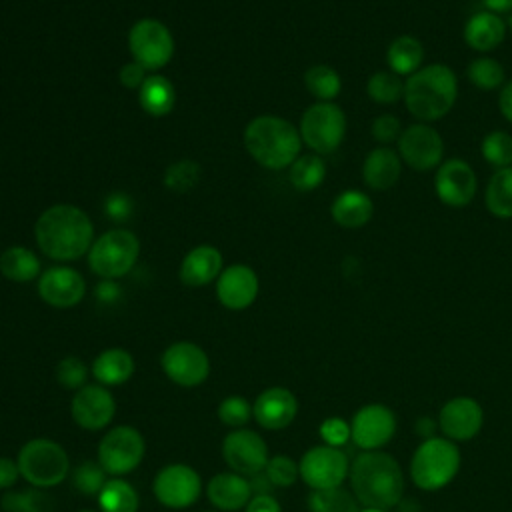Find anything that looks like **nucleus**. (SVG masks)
I'll list each match as a JSON object with an SVG mask.
<instances>
[{
    "label": "nucleus",
    "mask_w": 512,
    "mask_h": 512,
    "mask_svg": "<svg viewBox=\"0 0 512 512\" xmlns=\"http://www.w3.org/2000/svg\"><path fill=\"white\" fill-rule=\"evenodd\" d=\"M34 238L42 254L58 262H70L90 250L94 244V226L82 208L56 204L38 216Z\"/></svg>",
    "instance_id": "nucleus-1"
},
{
    "label": "nucleus",
    "mask_w": 512,
    "mask_h": 512,
    "mask_svg": "<svg viewBox=\"0 0 512 512\" xmlns=\"http://www.w3.org/2000/svg\"><path fill=\"white\" fill-rule=\"evenodd\" d=\"M350 484L356 500L366 508H394L402 500L404 476L388 452L364 450L350 464Z\"/></svg>",
    "instance_id": "nucleus-2"
},
{
    "label": "nucleus",
    "mask_w": 512,
    "mask_h": 512,
    "mask_svg": "<svg viewBox=\"0 0 512 512\" xmlns=\"http://www.w3.org/2000/svg\"><path fill=\"white\" fill-rule=\"evenodd\" d=\"M458 98V78L446 64H428L410 74L404 82V104L420 122L444 118Z\"/></svg>",
    "instance_id": "nucleus-3"
},
{
    "label": "nucleus",
    "mask_w": 512,
    "mask_h": 512,
    "mask_svg": "<svg viewBox=\"0 0 512 512\" xmlns=\"http://www.w3.org/2000/svg\"><path fill=\"white\" fill-rule=\"evenodd\" d=\"M244 146L260 166L280 170L290 168L300 156L302 138L290 120L274 114H260L244 128Z\"/></svg>",
    "instance_id": "nucleus-4"
},
{
    "label": "nucleus",
    "mask_w": 512,
    "mask_h": 512,
    "mask_svg": "<svg viewBox=\"0 0 512 512\" xmlns=\"http://www.w3.org/2000/svg\"><path fill=\"white\" fill-rule=\"evenodd\" d=\"M20 476L32 488H52L70 474V458L62 444L50 438L28 440L16 456Z\"/></svg>",
    "instance_id": "nucleus-5"
},
{
    "label": "nucleus",
    "mask_w": 512,
    "mask_h": 512,
    "mask_svg": "<svg viewBox=\"0 0 512 512\" xmlns=\"http://www.w3.org/2000/svg\"><path fill=\"white\" fill-rule=\"evenodd\" d=\"M458 468L460 450L444 436L426 438L410 460L412 482L422 490H438L446 486L458 474Z\"/></svg>",
    "instance_id": "nucleus-6"
},
{
    "label": "nucleus",
    "mask_w": 512,
    "mask_h": 512,
    "mask_svg": "<svg viewBox=\"0 0 512 512\" xmlns=\"http://www.w3.org/2000/svg\"><path fill=\"white\" fill-rule=\"evenodd\" d=\"M140 254V240L126 228L104 232L88 250L90 270L102 280H116L126 276Z\"/></svg>",
    "instance_id": "nucleus-7"
},
{
    "label": "nucleus",
    "mask_w": 512,
    "mask_h": 512,
    "mask_svg": "<svg viewBox=\"0 0 512 512\" xmlns=\"http://www.w3.org/2000/svg\"><path fill=\"white\" fill-rule=\"evenodd\" d=\"M298 132L314 154H330L346 136V114L334 102H316L304 110Z\"/></svg>",
    "instance_id": "nucleus-8"
},
{
    "label": "nucleus",
    "mask_w": 512,
    "mask_h": 512,
    "mask_svg": "<svg viewBox=\"0 0 512 512\" xmlns=\"http://www.w3.org/2000/svg\"><path fill=\"white\" fill-rule=\"evenodd\" d=\"M144 454L146 442L140 430L120 424L100 438L96 460L108 476H126L140 466Z\"/></svg>",
    "instance_id": "nucleus-9"
},
{
    "label": "nucleus",
    "mask_w": 512,
    "mask_h": 512,
    "mask_svg": "<svg viewBox=\"0 0 512 512\" xmlns=\"http://www.w3.org/2000/svg\"><path fill=\"white\" fill-rule=\"evenodd\" d=\"M128 48L140 66L146 70L164 68L174 54V38L168 26L156 18H142L128 32Z\"/></svg>",
    "instance_id": "nucleus-10"
},
{
    "label": "nucleus",
    "mask_w": 512,
    "mask_h": 512,
    "mask_svg": "<svg viewBox=\"0 0 512 512\" xmlns=\"http://www.w3.org/2000/svg\"><path fill=\"white\" fill-rule=\"evenodd\" d=\"M152 494L166 508H190L202 494V478L190 464H166L152 480Z\"/></svg>",
    "instance_id": "nucleus-11"
},
{
    "label": "nucleus",
    "mask_w": 512,
    "mask_h": 512,
    "mask_svg": "<svg viewBox=\"0 0 512 512\" xmlns=\"http://www.w3.org/2000/svg\"><path fill=\"white\" fill-rule=\"evenodd\" d=\"M160 368L176 386L196 388L210 376V358L202 346L180 340L162 352Z\"/></svg>",
    "instance_id": "nucleus-12"
},
{
    "label": "nucleus",
    "mask_w": 512,
    "mask_h": 512,
    "mask_svg": "<svg viewBox=\"0 0 512 512\" xmlns=\"http://www.w3.org/2000/svg\"><path fill=\"white\" fill-rule=\"evenodd\" d=\"M298 470L304 484L312 490H326L342 486L350 472V462L340 448L318 444L302 454Z\"/></svg>",
    "instance_id": "nucleus-13"
},
{
    "label": "nucleus",
    "mask_w": 512,
    "mask_h": 512,
    "mask_svg": "<svg viewBox=\"0 0 512 512\" xmlns=\"http://www.w3.org/2000/svg\"><path fill=\"white\" fill-rule=\"evenodd\" d=\"M398 154L412 170L428 172L444 162V140L434 126L416 122L402 130L398 138Z\"/></svg>",
    "instance_id": "nucleus-14"
},
{
    "label": "nucleus",
    "mask_w": 512,
    "mask_h": 512,
    "mask_svg": "<svg viewBox=\"0 0 512 512\" xmlns=\"http://www.w3.org/2000/svg\"><path fill=\"white\" fill-rule=\"evenodd\" d=\"M222 458L232 472L252 478L262 474L270 460L268 444L262 434L250 428H236L222 440Z\"/></svg>",
    "instance_id": "nucleus-15"
},
{
    "label": "nucleus",
    "mask_w": 512,
    "mask_h": 512,
    "mask_svg": "<svg viewBox=\"0 0 512 512\" xmlns=\"http://www.w3.org/2000/svg\"><path fill=\"white\" fill-rule=\"evenodd\" d=\"M434 190L442 204L452 208L468 206L478 190V178L474 168L460 158L444 160L436 168Z\"/></svg>",
    "instance_id": "nucleus-16"
},
{
    "label": "nucleus",
    "mask_w": 512,
    "mask_h": 512,
    "mask_svg": "<svg viewBox=\"0 0 512 512\" xmlns=\"http://www.w3.org/2000/svg\"><path fill=\"white\" fill-rule=\"evenodd\" d=\"M70 414L80 428L88 432H98L112 422L116 414V400L106 386L86 384L74 392Z\"/></svg>",
    "instance_id": "nucleus-17"
},
{
    "label": "nucleus",
    "mask_w": 512,
    "mask_h": 512,
    "mask_svg": "<svg viewBox=\"0 0 512 512\" xmlns=\"http://www.w3.org/2000/svg\"><path fill=\"white\" fill-rule=\"evenodd\" d=\"M352 442L362 450H378L396 432V416L384 404L362 406L350 424Z\"/></svg>",
    "instance_id": "nucleus-18"
},
{
    "label": "nucleus",
    "mask_w": 512,
    "mask_h": 512,
    "mask_svg": "<svg viewBox=\"0 0 512 512\" xmlns=\"http://www.w3.org/2000/svg\"><path fill=\"white\" fill-rule=\"evenodd\" d=\"M38 294L52 308H72L86 296V280L70 266H52L40 274Z\"/></svg>",
    "instance_id": "nucleus-19"
},
{
    "label": "nucleus",
    "mask_w": 512,
    "mask_h": 512,
    "mask_svg": "<svg viewBox=\"0 0 512 512\" xmlns=\"http://www.w3.org/2000/svg\"><path fill=\"white\" fill-rule=\"evenodd\" d=\"M260 290L256 272L246 264H230L216 278V298L228 310H246Z\"/></svg>",
    "instance_id": "nucleus-20"
},
{
    "label": "nucleus",
    "mask_w": 512,
    "mask_h": 512,
    "mask_svg": "<svg viewBox=\"0 0 512 512\" xmlns=\"http://www.w3.org/2000/svg\"><path fill=\"white\" fill-rule=\"evenodd\" d=\"M484 422L482 406L470 396H456L448 400L438 414V426L448 440L474 438Z\"/></svg>",
    "instance_id": "nucleus-21"
},
{
    "label": "nucleus",
    "mask_w": 512,
    "mask_h": 512,
    "mask_svg": "<svg viewBox=\"0 0 512 512\" xmlns=\"http://www.w3.org/2000/svg\"><path fill=\"white\" fill-rule=\"evenodd\" d=\"M298 414V400L292 390L284 386H270L262 390L252 404V418L264 430L288 428Z\"/></svg>",
    "instance_id": "nucleus-22"
},
{
    "label": "nucleus",
    "mask_w": 512,
    "mask_h": 512,
    "mask_svg": "<svg viewBox=\"0 0 512 512\" xmlns=\"http://www.w3.org/2000/svg\"><path fill=\"white\" fill-rule=\"evenodd\" d=\"M206 496L210 504L220 512L244 510L250 498L254 496L252 484L246 476L236 472L214 474L206 484Z\"/></svg>",
    "instance_id": "nucleus-23"
},
{
    "label": "nucleus",
    "mask_w": 512,
    "mask_h": 512,
    "mask_svg": "<svg viewBox=\"0 0 512 512\" xmlns=\"http://www.w3.org/2000/svg\"><path fill=\"white\" fill-rule=\"evenodd\" d=\"M222 254L212 244L194 246L180 262L178 276L182 284L198 288L216 280L222 272Z\"/></svg>",
    "instance_id": "nucleus-24"
},
{
    "label": "nucleus",
    "mask_w": 512,
    "mask_h": 512,
    "mask_svg": "<svg viewBox=\"0 0 512 512\" xmlns=\"http://www.w3.org/2000/svg\"><path fill=\"white\" fill-rule=\"evenodd\" d=\"M464 42L476 52H490L498 48L506 38V24L504 20L490 10L474 12L462 30Z\"/></svg>",
    "instance_id": "nucleus-25"
},
{
    "label": "nucleus",
    "mask_w": 512,
    "mask_h": 512,
    "mask_svg": "<svg viewBox=\"0 0 512 512\" xmlns=\"http://www.w3.org/2000/svg\"><path fill=\"white\" fill-rule=\"evenodd\" d=\"M402 176L400 154L388 146H378L364 158L362 180L372 190H388Z\"/></svg>",
    "instance_id": "nucleus-26"
},
{
    "label": "nucleus",
    "mask_w": 512,
    "mask_h": 512,
    "mask_svg": "<svg viewBox=\"0 0 512 512\" xmlns=\"http://www.w3.org/2000/svg\"><path fill=\"white\" fill-rule=\"evenodd\" d=\"M136 370L134 356L126 348H106L102 350L90 366V374L94 376L96 384H102L106 388L122 386L126 384Z\"/></svg>",
    "instance_id": "nucleus-27"
},
{
    "label": "nucleus",
    "mask_w": 512,
    "mask_h": 512,
    "mask_svg": "<svg viewBox=\"0 0 512 512\" xmlns=\"http://www.w3.org/2000/svg\"><path fill=\"white\" fill-rule=\"evenodd\" d=\"M374 214V204L368 198V194L360 190H344L340 192L330 206V216L332 220L348 230L362 228L364 224L370 222Z\"/></svg>",
    "instance_id": "nucleus-28"
},
{
    "label": "nucleus",
    "mask_w": 512,
    "mask_h": 512,
    "mask_svg": "<svg viewBox=\"0 0 512 512\" xmlns=\"http://www.w3.org/2000/svg\"><path fill=\"white\" fill-rule=\"evenodd\" d=\"M138 102L150 116L162 118L172 112L176 104V92L172 82L162 74H148L138 90Z\"/></svg>",
    "instance_id": "nucleus-29"
},
{
    "label": "nucleus",
    "mask_w": 512,
    "mask_h": 512,
    "mask_svg": "<svg viewBox=\"0 0 512 512\" xmlns=\"http://www.w3.org/2000/svg\"><path fill=\"white\" fill-rule=\"evenodd\" d=\"M422 60H424V46L416 36L402 34L388 44L386 62H388V68L398 76L408 78L410 74L422 68Z\"/></svg>",
    "instance_id": "nucleus-30"
},
{
    "label": "nucleus",
    "mask_w": 512,
    "mask_h": 512,
    "mask_svg": "<svg viewBox=\"0 0 512 512\" xmlns=\"http://www.w3.org/2000/svg\"><path fill=\"white\" fill-rule=\"evenodd\" d=\"M100 512H138L136 488L122 476H110L96 496Z\"/></svg>",
    "instance_id": "nucleus-31"
},
{
    "label": "nucleus",
    "mask_w": 512,
    "mask_h": 512,
    "mask_svg": "<svg viewBox=\"0 0 512 512\" xmlns=\"http://www.w3.org/2000/svg\"><path fill=\"white\" fill-rule=\"evenodd\" d=\"M0 272L12 282H30L40 278L38 256L24 246H10L0 256Z\"/></svg>",
    "instance_id": "nucleus-32"
},
{
    "label": "nucleus",
    "mask_w": 512,
    "mask_h": 512,
    "mask_svg": "<svg viewBox=\"0 0 512 512\" xmlns=\"http://www.w3.org/2000/svg\"><path fill=\"white\" fill-rule=\"evenodd\" d=\"M484 202L492 216L502 220L512 218V166L500 168L490 176Z\"/></svg>",
    "instance_id": "nucleus-33"
},
{
    "label": "nucleus",
    "mask_w": 512,
    "mask_h": 512,
    "mask_svg": "<svg viewBox=\"0 0 512 512\" xmlns=\"http://www.w3.org/2000/svg\"><path fill=\"white\" fill-rule=\"evenodd\" d=\"M290 184L300 192L316 190L326 178V164L318 154H300L288 168Z\"/></svg>",
    "instance_id": "nucleus-34"
},
{
    "label": "nucleus",
    "mask_w": 512,
    "mask_h": 512,
    "mask_svg": "<svg viewBox=\"0 0 512 512\" xmlns=\"http://www.w3.org/2000/svg\"><path fill=\"white\" fill-rule=\"evenodd\" d=\"M304 84H306L308 92L314 98H318V102H332L342 90L340 74L328 64L310 66L304 72Z\"/></svg>",
    "instance_id": "nucleus-35"
},
{
    "label": "nucleus",
    "mask_w": 512,
    "mask_h": 512,
    "mask_svg": "<svg viewBox=\"0 0 512 512\" xmlns=\"http://www.w3.org/2000/svg\"><path fill=\"white\" fill-rule=\"evenodd\" d=\"M466 76L470 80V84L482 92H490L496 88L504 86V66L490 56H478L468 64Z\"/></svg>",
    "instance_id": "nucleus-36"
},
{
    "label": "nucleus",
    "mask_w": 512,
    "mask_h": 512,
    "mask_svg": "<svg viewBox=\"0 0 512 512\" xmlns=\"http://www.w3.org/2000/svg\"><path fill=\"white\" fill-rule=\"evenodd\" d=\"M366 94L376 104H382V106L396 104L400 98H404L402 76L394 74L392 70H376L366 82Z\"/></svg>",
    "instance_id": "nucleus-37"
},
{
    "label": "nucleus",
    "mask_w": 512,
    "mask_h": 512,
    "mask_svg": "<svg viewBox=\"0 0 512 512\" xmlns=\"http://www.w3.org/2000/svg\"><path fill=\"white\" fill-rule=\"evenodd\" d=\"M358 504L356 496L342 486L312 490L308 496L310 512H358Z\"/></svg>",
    "instance_id": "nucleus-38"
},
{
    "label": "nucleus",
    "mask_w": 512,
    "mask_h": 512,
    "mask_svg": "<svg viewBox=\"0 0 512 512\" xmlns=\"http://www.w3.org/2000/svg\"><path fill=\"white\" fill-rule=\"evenodd\" d=\"M480 152L496 170L512 166V136L504 130H492L482 138Z\"/></svg>",
    "instance_id": "nucleus-39"
},
{
    "label": "nucleus",
    "mask_w": 512,
    "mask_h": 512,
    "mask_svg": "<svg viewBox=\"0 0 512 512\" xmlns=\"http://www.w3.org/2000/svg\"><path fill=\"white\" fill-rule=\"evenodd\" d=\"M216 414L224 426L232 430L244 428L252 420V404L240 394H230L220 400Z\"/></svg>",
    "instance_id": "nucleus-40"
},
{
    "label": "nucleus",
    "mask_w": 512,
    "mask_h": 512,
    "mask_svg": "<svg viewBox=\"0 0 512 512\" xmlns=\"http://www.w3.org/2000/svg\"><path fill=\"white\" fill-rule=\"evenodd\" d=\"M106 476L108 474L98 464V460H86L72 470V484L84 496H98V492L108 480Z\"/></svg>",
    "instance_id": "nucleus-41"
},
{
    "label": "nucleus",
    "mask_w": 512,
    "mask_h": 512,
    "mask_svg": "<svg viewBox=\"0 0 512 512\" xmlns=\"http://www.w3.org/2000/svg\"><path fill=\"white\" fill-rule=\"evenodd\" d=\"M88 366L78 356H66L56 364V380L64 390H80L88 384Z\"/></svg>",
    "instance_id": "nucleus-42"
},
{
    "label": "nucleus",
    "mask_w": 512,
    "mask_h": 512,
    "mask_svg": "<svg viewBox=\"0 0 512 512\" xmlns=\"http://www.w3.org/2000/svg\"><path fill=\"white\" fill-rule=\"evenodd\" d=\"M264 476L268 478V482L276 488H288L292 486L298 478H300V470H298V462L292 460L286 454H276L270 456L266 468H264Z\"/></svg>",
    "instance_id": "nucleus-43"
},
{
    "label": "nucleus",
    "mask_w": 512,
    "mask_h": 512,
    "mask_svg": "<svg viewBox=\"0 0 512 512\" xmlns=\"http://www.w3.org/2000/svg\"><path fill=\"white\" fill-rule=\"evenodd\" d=\"M198 178H200V164L192 160H180L166 168L164 184L174 192H186L196 186Z\"/></svg>",
    "instance_id": "nucleus-44"
},
{
    "label": "nucleus",
    "mask_w": 512,
    "mask_h": 512,
    "mask_svg": "<svg viewBox=\"0 0 512 512\" xmlns=\"http://www.w3.org/2000/svg\"><path fill=\"white\" fill-rule=\"evenodd\" d=\"M320 438L324 440V444L328 446H334V448H340L344 446L348 440H352V430H350V424L338 416H330L326 418L320 428Z\"/></svg>",
    "instance_id": "nucleus-45"
},
{
    "label": "nucleus",
    "mask_w": 512,
    "mask_h": 512,
    "mask_svg": "<svg viewBox=\"0 0 512 512\" xmlns=\"http://www.w3.org/2000/svg\"><path fill=\"white\" fill-rule=\"evenodd\" d=\"M370 132L378 144L388 146L390 142H398V138L402 134V124L394 114H380L372 120Z\"/></svg>",
    "instance_id": "nucleus-46"
},
{
    "label": "nucleus",
    "mask_w": 512,
    "mask_h": 512,
    "mask_svg": "<svg viewBox=\"0 0 512 512\" xmlns=\"http://www.w3.org/2000/svg\"><path fill=\"white\" fill-rule=\"evenodd\" d=\"M0 506L4 512H40L36 490H10L2 496Z\"/></svg>",
    "instance_id": "nucleus-47"
},
{
    "label": "nucleus",
    "mask_w": 512,
    "mask_h": 512,
    "mask_svg": "<svg viewBox=\"0 0 512 512\" xmlns=\"http://www.w3.org/2000/svg\"><path fill=\"white\" fill-rule=\"evenodd\" d=\"M132 208V198L124 192H114L104 202V210L112 220H126L132 214Z\"/></svg>",
    "instance_id": "nucleus-48"
},
{
    "label": "nucleus",
    "mask_w": 512,
    "mask_h": 512,
    "mask_svg": "<svg viewBox=\"0 0 512 512\" xmlns=\"http://www.w3.org/2000/svg\"><path fill=\"white\" fill-rule=\"evenodd\" d=\"M120 82L124 88L128 90H140V86L144 84V80L148 78V70L144 66H140L138 62H128L120 68V74H118Z\"/></svg>",
    "instance_id": "nucleus-49"
},
{
    "label": "nucleus",
    "mask_w": 512,
    "mask_h": 512,
    "mask_svg": "<svg viewBox=\"0 0 512 512\" xmlns=\"http://www.w3.org/2000/svg\"><path fill=\"white\" fill-rule=\"evenodd\" d=\"M20 478L22 476H20L18 462L8 456H0V490L12 488Z\"/></svg>",
    "instance_id": "nucleus-50"
},
{
    "label": "nucleus",
    "mask_w": 512,
    "mask_h": 512,
    "mask_svg": "<svg viewBox=\"0 0 512 512\" xmlns=\"http://www.w3.org/2000/svg\"><path fill=\"white\" fill-rule=\"evenodd\" d=\"M244 512H282V506L272 494H254Z\"/></svg>",
    "instance_id": "nucleus-51"
},
{
    "label": "nucleus",
    "mask_w": 512,
    "mask_h": 512,
    "mask_svg": "<svg viewBox=\"0 0 512 512\" xmlns=\"http://www.w3.org/2000/svg\"><path fill=\"white\" fill-rule=\"evenodd\" d=\"M96 300L102 302V304H114L120 300V286L116 280H100L98 286H96Z\"/></svg>",
    "instance_id": "nucleus-52"
},
{
    "label": "nucleus",
    "mask_w": 512,
    "mask_h": 512,
    "mask_svg": "<svg viewBox=\"0 0 512 512\" xmlns=\"http://www.w3.org/2000/svg\"><path fill=\"white\" fill-rule=\"evenodd\" d=\"M498 108H500V114L512 124V80L506 82V84L500 88V94H498Z\"/></svg>",
    "instance_id": "nucleus-53"
},
{
    "label": "nucleus",
    "mask_w": 512,
    "mask_h": 512,
    "mask_svg": "<svg viewBox=\"0 0 512 512\" xmlns=\"http://www.w3.org/2000/svg\"><path fill=\"white\" fill-rule=\"evenodd\" d=\"M486 10L502 14V12H512V0H480Z\"/></svg>",
    "instance_id": "nucleus-54"
},
{
    "label": "nucleus",
    "mask_w": 512,
    "mask_h": 512,
    "mask_svg": "<svg viewBox=\"0 0 512 512\" xmlns=\"http://www.w3.org/2000/svg\"><path fill=\"white\" fill-rule=\"evenodd\" d=\"M416 432L426 436V438H432L434 436V422L430 418H420L416 422Z\"/></svg>",
    "instance_id": "nucleus-55"
},
{
    "label": "nucleus",
    "mask_w": 512,
    "mask_h": 512,
    "mask_svg": "<svg viewBox=\"0 0 512 512\" xmlns=\"http://www.w3.org/2000/svg\"><path fill=\"white\" fill-rule=\"evenodd\" d=\"M358 512H386V510H382V508H362V510H358Z\"/></svg>",
    "instance_id": "nucleus-56"
},
{
    "label": "nucleus",
    "mask_w": 512,
    "mask_h": 512,
    "mask_svg": "<svg viewBox=\"0 0 512 512\" xmlns=\"http://www.w3.org/2000/svg\"><path fill=\"white\" fill-rule=\"evenodd\" d=\"M508 26H510V30H512V14H510V20H508Z\"/></svg>",
    "instance_id": "nucleus-57"
},
{
    "label": "nucleus",
    "mask_w": 512,
    "mask_h": 512,
    "mask_svg": "<svg viewBox=\"0 0 512 512\" xmlns=\"http://www.w3.org/2000/svg\"><path fill=\"white\" fill-rule=\"evenodd\" d=\"M78 512H96V510H78Z\"/></svg>",
    "instance_id": "nucleus-58"
},
{
    "label": "nucleus",
    "mask_w": 512,
    "mask_h": 512,
    "mask_svg": "<svg viewBox=\"0 0 512 512\" xmlns=\"http://www.w3.org/2000/svg\"><path fill=\"white\" fill-rule=\"evenodd\" d=\"M208 512H216V510H208Z\"/></svg>",
    "instance_id": "nucleus-59"
}]
</instances>
